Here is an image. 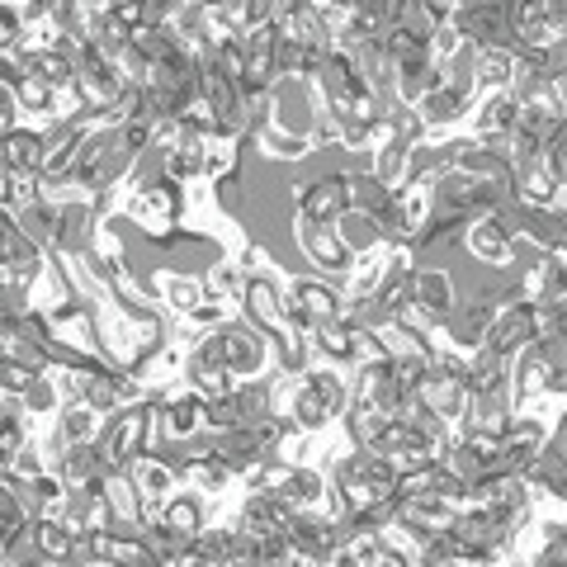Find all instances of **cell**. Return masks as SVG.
<instances>
[{"mask_svg": "<svg viewBox=\"0 0 567 567\" xmlns=\"http://www.w3.org/2000/svg\"><path fill=\"white\" fill-rule=\"evenodd\" d=\"M199 284H204V298H237L246 275L237 270V260H213L208 270L199 275Z\"/></svg>", "mask_w": 567, "mask_h": 567, "instance_id": "obj_13", "label": "cell"}, {"mask_svg": "<svg viewBox=\"0 0 567 567\" xmlns=\"http://www.w3.org/2000/svg\"><path fill=\"white\" fill-rule=\"evenodd\" d=\"M293 241H298V251H303V260L312 265L317 275H341L346 260H350V251L341 246V237H336L331 223H308V218H298L293 213Z\"/></svg>", "mask_w": 567, "mask_h": 567, "instance_id": "obj_3", "label": "cell"}, {"mask_svg": "<svg viewBox=\"0 0 567 567\" xmlns=\"http://www.w3.org/2000/svg\"><path fill=\"white\" fill-rule=\"evenodd\" d=\"M48 327H52V341H58L62 350L81 354V360H95V354H100L91 308H76V303H71V308H62V312H52Z\"/></svg>", "mask_w": 567, "mask_h": 567, "instance_id": "obj_7", "label": "cell"}, {"mask_svg": "<svg viewBox=\"0 0 567 567\" xmlns=\"http://www.w3.org/2000/svg\"><path fill=\"white\" fill-rule=\"evenodd\" d=\"M520 66V52L506 48V43H477L473 52V95H487V91H506L511 76Z\"/></svg>", "mask_w": 567, "mask_h": 567, "instance_id": "obj_6", "label": "cell"}, {"mask_svg": "<svg viewBox=\"0 0 567 567\" xmlns=\"http://www.w3.org/2000/svg\"><path fill=\"white\" fill-rule=\"evenodd\" d=\"M123 473H128V483L137 487L142 502H156V506L181 487V473H175V464L166 454H133L128 464H123Z\"/></svg>", "mask_w": 567, "mask_h": 567, "instance_id": "obj_5", "label": "cell"}, {"mask_svg": "<svg viewBox=\"0 0 567 567\" xmlns=\"http://www.w3.org/2000/svg\"><path fill=\"white\" fill-rule=\"evenodd\" d=\"M147 293H152V303H162L171 317H189L194 308L204 303L199 275L175 270V265H152L147 270Z\"/></svg>", "mask_w": 567, "mask_h": 567, "instance_id": "obj_2", "label": "cell"}, {"mask_svg": "<svg viewBox=\"0 0 567 567\" xmlns=\"http://www.w3.org/2000/svg\"><path fill=\"white\" fill-rule=\"evenodd\" d=\"M331 227H336V237H341V246L354 256V251H369L374 241H383V233H379V218L374 213H364V208H341L331 218Z\"/></svg>", "mask_w": 567, "mask_h": 567, "instance_id": "obj_11", "label": "cell"}, {"mask_svg": "<svg viewBox=\"0 0 567 567\" xmlns=\"http://www.w3.org/2000/svg\"><path fill=\"white\" fill-rule=\"evenodd\" d=\"M0 166H6L10 175H39V166H43V133L10 123V128L0 133Z\"/></svg>", "mask_w": 567, "mask_h": 567, "instance_id": "obj_8", "label": "cell"}, {"mask_svg": "<svg viewBox=\"0 0 567 567\" xmlns=\"http://www.w3.org/2000/svg\"><path fill=\"white\" fill-rule=\"evenodd\" d=\"M104 421H110V416H104L100 406H91L85 398L58 406V431H62L66 445H95V435L104 431Z\"/></svg>", "mask_w": 567, "mask_h": 567, "instance_id": "obj_10", "label": "cell"}, {"mask_svg": "<svg viewBox=\"0 0 567 567\" xmlns=\"http://www.w3.org/2000/svg\"><path fill=\"white\" fill-rule=\"evenodd\" d=\"M43 379L58 388L62 402H81L85 398V383H91V369L71 364V360H52V364H43Z\"/></svg>", "mask_w": 567, "mask_h": 567, "instance_id": "obj_12", "label": "cell"}, {"mask_svg": "<svg viewBox=\"0 0 567 567\" xmlns=\"http://www.w3.org/2000/svg\"><path fill=\"white\" fill-rule=\"evenodd\" d=\"M251 137H256V147H260V162L293 166V162H308V156H312V142L303 133H284V128L260 123V128H251Z\"/></svg>", "mask_w": 567, "mask_h": 567, "instance_id": "obj_9", "label": "cell"}, {"mask_svg": "<svg viewBox=\"0 0 567 567\" xmlns=\"http://www.w3.org/2000/svg\"><path fill=\"white\" fill-rule=\"evenodd\" d=\"M464 251L483 265V270H492V275L516 270L520 241H516V227H511L502 204L487 208V213H473V223L464 227Z\"/></svg>", "mask_w": 567, "mask_h": 567, "instance_id": "obj_1", "label": "cell"}, {"mask_svg": "<svg viewBox=\"0 0 567 567\" xmlns=\"http://www.w3.org/2000/svg\"><path fill=\"white\" fill-rule=\"evenodd\" d=\"M406 293H412V303L425 308L431 317H454L458 308V284H454V270L445 265H416L412 275H406Z\"/></svg>", "mask_w": 567, "mask_h": 567, "instance_id": "obj_4", "label": "cell"}]
</instances>
